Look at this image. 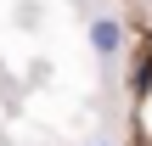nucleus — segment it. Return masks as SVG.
I'll return each instance as SVG.
<instances>
[{
	"label": "nucleus",
	"instance_id": "1",
	"mask_svg": "<svg viewBox=\"0 0 152 146\" xmlns=\"http://www.w3.org/2000/svg\"><path fill=\"white\" fill-rule=\"evenodd\" d=\"M85 39H90V51H96L102 62H113V56L124 51V23H118L113 11H96L90 28H85Z\"/></svg>",
	"mask_w": 152,
	"mask_h": 146
},
{
	"label": "nucleus",
	"instance_id": "2",
	"mask_svg": "<svg viewBox=\"0 0 152 146\" xmlns=\"http://www.w3.org/2000/svg\"><path fill=\"white\" fill-rule=\"evenodd\" d=\"M96 146H113V141H96Z\"/></svg>",
	"mask_w": 152,
	"mask_h": 146
}]
</instances>
